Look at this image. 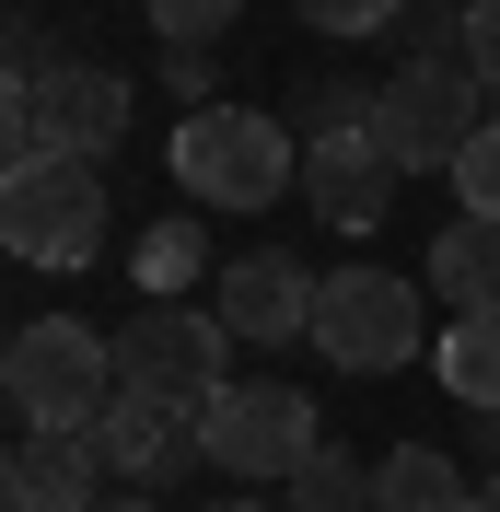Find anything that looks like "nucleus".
Listing matches in <instances>:
<instances>
[{"label":"nucleus","instance_id":"16","mask_svg":"<svg viewBox=\"0 0 500 512\" xmlns=\"http://www.w3.org/2000/svg\"><path fill=\"white\" fill-rule=\"evenodd\" d=\"M128 268H140V291H152V303H175V291L210 268V233H198V222H152L140 245H128Z\"/></svg>","mask_w":500,"mask_h":512},{"label":"nucleus","instance_id":"11","mask_svg":"<svg viewBox=\"0 0 500 512\" xmlns=\"http://www.w3.org/2000/svg\"><path fill=\"white\" fill-rule=\"evenodd\" d=\"M210 315L233 326V338H256V350H280V338H314V280L291 256H245V268H221Z\"/></svg>","mask_w":500,"mask_h":512},{"label":"nucleus","instance_id":"22","mask_svg":"<svg viewBox=\"0 0 500 512\" xmlns=\"http://www.w3.org/2000/svg\"><path fill=\"white\" fill-rule=\"evenodd\" d=\"M175 94H187V117L210 105V47H175Z\"/></svg>","mask_w":500,"mask_h":512},{"label":"nucleus","instance_id":"24","mask_svg":"<svg viewBox=\"0 0 500 512\" xmlns=\"http://www.w3.org/2000/svg\"><path fill=\"white\" fill-rule=\"evenodd\" d=\"M94 512H152V501H94Z\"/></svg>","mask_w":500,"mask_h":512},{"label":"nucleus","instance_id":"14","mask_svg":"<svg viewBox=\"0 0 500 512\" xmlns=\"http://www.w3.org/2000/svg\"><path fill=\"white\" fill-rule=\"evenodd\" d=\"M431 361H442V396H454V408L500 419V315H454Z\"/></svg>","mask_w":500,"mask_h":512},{"label":"nucleus","instance_id":"2","mask_svg":"<svg viewBox=\"0 0 500 512\" xmlns=\"http://www.w3.org/2000/svg\"><path fill=\"white\" fill-rule=\"evenodd\" d=\"M175 187L198 210H268L280 187H303V152H291L280 117H256V105H198L175 128Z\"/></svg>","mask_w":500,"mask_h":512},{"label":"nucleus","instance_id":"5","mask_svg":"<svg viewBox=\"0 0 500 512\" xmlns=\"http://www.w3.org/2000/svg\"><path fill=\"white\" fill-rule=\"evenodd\" d=\"M117 128H128V82L117 70H94V59H70V70H47L24 47L12 59V163H35V152H70V163H105L117 152Z\"/></svg>","mask_w":500,"mask_h":512},{"label":"nucleus","instance_id":"23","mask_svg":"<svg viewBox=\"0 0 500 512\" xmlns=\"http://www.w3.org/2000/svg\"><path fill=\"white\" fill-rule=\"evenodd\" d=\"M477 512H500V478H489V489H477Z\"/></svg>","mask_w":500,"mask_h":512},{"label":"nucleus","instance_id":"6","mask_svg":"<svg viewBox=\"0 0 500 512\" xmlns=\"http://www.w3.org/2000/svg\"><path fill=\"white\" fill-rule=\"evenodd\" d=\"M233 384V326L221 315H175V303H152V315L117 326V396H152V408L198 419Z\"/></svg>","mask_w":500,"mask_h":512},{"label":"nucleus","instance_id":"7","mask_svg":"<svg viewBox=\"0 0 500 512\" xmlns=\"http://www.w3.org/2000/svg\"><path fill=\"white\" fill-rule=\"evenodd\" d=\"M198 454H210L221 478H303L326 431H314V396L303 384H221L210 408H198Z\"/></svg>","mask_w":500,"mask_h":512},{"label":"nucleus","instance_id":"18","mask_svg":"<svg viewBox=\"0 0 500 512\" xmlns=\"http://www.w3.org/2000/svg\"><path fill=\"white\" fill-rule=\"evenodd\" d=\"M140 12H152L163 47H210V35H233V12H245V0H140Z\"/></svg>","mask_w":500,"mask_h":512},{"label":"nucleus","instance_id":"8","mask_svg":"<svg viewBox=\"0 0 500 512\" xmlns=\"http://www.w3.org/2000/svg\"><path fill=\"white\" fill-rule=\"evenodd\" d=\"M314 350L338 361V373H407V361L431 350L419 338V280H396V268L314 280Z\"/></svg>","mask_w":500,"mask_h":512},{"label":"nucleus","instance_id":"21","mask_svg":"<svg viewBox=\"0 0 500 512\" xmlns=\"http://www.w3.org/2000/svg\"><path fill=\"white\" fill-rule=\"evenodd\" d=\"M466 59H477V82H500V0L466 12Z\"/></svg>","mask_w":500,"mask_h":512},{"label":"nucleus","instance_id":"25","mask_svg":"<svg viewBox=\"0 0 500 512\" xmlns=\"http://www.w3.org/2000/svg\"><path fill=\"white\" fill-rule=\"evenodd\" d=\"M221 512H268V501H221Z\"/></svg>","mask_w":500,"mask_h":512},{"label":"nucleus","instance_id":"4","mask_svg":"<svg viewBox=\"0 0 500 512\" xmlns=\"http://www.w3.org/2000/svg\"><path fill=\"white\" fill-rule=\"evenodd\" d=\"M0 245L24 268H94L105 256V163L35 152L0 175Z\"/></svg>","mask_w":500,"mask_h":512},{"label":"nucleus","instance_id":"12","mask_svg":"<svg viewBox=\"0 0 500 512\" xmlns=\"http://www.w3.org/2000/svg\"><path fill=\"white\" fill-rule=\"evenodd\" d=\"M94 454H105V478H175L198 454V419L152 408V396H117V408L94 419Z\"/></svg>","mask_w":500,"mask_h":512},{"label":"nucleus","instance_id":"19","mask_svg":"<svg viewBox=\"0 0 500 512\" xmlns=\"http://www.w3.org/2000/svg\"><path fill=\"white\" fill-rule=\"evenodd\" d=\"M454 198H466L477 222H500V117H489V128H477L466 152H454Z\"/></svg>","mask_w":500,"mask_h":512},{"label":"nucleus","instance_id":"3","mask_svg":"<svg viewBox=\"0 0 500 512\" xmlns=\"http://www.w3.org/2000/svg\"><path fill=\"white\" fill-rule=\"evenodd\" d=\"M477 59H466V35L454 47H431V59H407L396 82L373 94V140L396 175H454V152L477 140Z\"/></svg>","mask_w":500,"mask_h":512},{"label":"nucleus","instance_id":"9","mask_svg":"<svg viewBox=\"0 0 500 512\" xmlns=\"http://www.w3.org/2000/svg\"><path fill=\"white\" fill-rule=\"evenodd\" d=\"M303 198H314V222H338V233H373V222H384L396 163H384L373 117H361V128H314V152H303Z\"/></svg>","mask_w":500,"mask_h":512},{"label":"nucleus","instance_id":"26","mask_svg":"<svg viewBox=\"0 0 500 512\" xmlns=\"http://www.w3.org/2000/svg\"><path fill=\"white\" fill-rule=\"evenodd\" d=\"M466 12H477V0H466Z\"/></svg>","mask_w":500,"mask_h":512},{"label":"nucleus","instance_id":"20","mask_svg":"<svg viewBox=\"0 0 500 512\" xmlns=\"http://www.w3.org/2000/svg\"><path fill=\"white\" fill-rule=\"evenodd\" d=\"M291 12H303L314 35H373V24H396L407 0H291Z\"/></svg>","mask_w":500,"mask_h":512},{"label":"nucleus","instance_id":"1","mask_svg":"<svg viewBox=\"0 0 500 512\" xmlns=\"http://www.w3.org/2000/svg\"><path fill=\"white\" fill-rule=\"evenodd\" d=\"M0 396H12V431H94L117 408V338H94L70 315H35L0 350Z\"/></svg>","mask_w":500,"mask_h":512},{"label":"nucleus","instance_id":"13","mask_svg":"<svg viewBox=\"0 0 500 512\" xmlns=\"http://www.w3.org/2000/svg\"><path fill=\"white\" fill-rule=\"evenodd\" d=\"M431 291L454 303V315H500V222L454 210V222L431 233Z\"/></svg>","mask_w":500,"mask_h":512},{"label":"nucleus","instance_id":"17","mask_svg":"<svg viewBox=\"0 0 500 512\" xmlns=\"http://www.w3.org/2000/svg\"><path fill=\"white\" fill-rule=\"evenodd\" d=\"M291 512H373V466H349V454H314L303 478H291Z\"/></svg>","mask_w":500,"mask_h":512},{"label":"nucleus","instance_id":"10","mask_svg":"<svg viewBox=\"0 0 500 512\" xmlns=\"http://www.w3.org/2000/svg\"><path fill=\"white\" fill-rule=\"evenodd\" d=\"M0 501H12V512H94L105 501L94 431H12V454H0Z\"/></svg>","mask_w":500,"mask_h":512},{"label":"nucleus","instance_id":"15","mask_svg":"<svg viewBox=\"0 0 500 512\" xmlns=\"http://www.w3.org/2000/svg\"><path fill=\"white\" fill-rule=\"evenodd\" d=\"M373 512H477V489L454 478L431 443H396V454L373 466Z\"/></svg>","mask_w":500,"mask_h":512}]
</instances>
